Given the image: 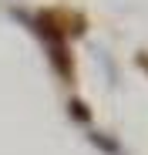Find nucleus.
Here are the masks:
<instances>
[{
	"label": "nucleus",
	"mask_w": 148,
	"mask_h": 155,
	"mask_svg": "<svg viewBox=\"0 0 148 155\" xmlns=\"http://www.w3.org/2000/svg\"><path fill=\"white\" fill-rule=\"evenodd\" d=\"M51 68L57 71V78H64V81H71V74H74V64H71V54H67V47L64 44H51Z\"/></svg>",
	"instance_id": "f257e3e1"
},
{
	"label": "nucleus",
	"mask_w": 148,
	"mask_h": 155,
	"mask_svg": "<svg viewBox=\"0 0 148 155\" xmlns=\"http://www.w3.org/2000/svg\"><path fill=\"white\" fill-rule=\"evenodd\" d=\"M67 115H71L74 121H81V125H88V121H91L88 105H84V101H78V98H74V101H67Z\"/></svg>",
	"instance_id": "7ed1b4c3"
},
{
	"label": "nucleus",
	"mask_w": 148,
	"mask_h": 155,
	"mask_svg": "<svg viewBox=\"0 0 148 155\" xmlns=\"http://www.w3.org/2000/svg\"><path fill=\"white\" fill-rule=\"evenodd\" d=\"M138 68H141V71H148V54H145V51L138 54Z\"/></svg>",
	"instance_id": "20e7f679"
},
{
	"label": "nucleus",
	"mask_w": 148,
	"mask_h": 155,
	"mask_svg": "<svg viewBox=\"0 0 148 155\" xmlns=\"http://www.w3.org/2000/svg\"><path fill=\"white\" fill-rule=\"evenodd\" d=\"M91 145L101 148V152H108V155H118V142H114L108 132H91Z\"/></svg>",
	"instance_id": "f03ea898"
}]
</instances>
